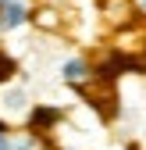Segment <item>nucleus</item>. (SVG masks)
Returning <instances> with one entry per match:
<instances>
[{"label": "nucleus", "instance_id": "20e7f679", "mask_svg": "<svg viewBox=\"0 0 146 150\" xmlns=\"http://www.w3.org/2000/svg\"><path fill=\"white\" fill-rule=\"evenodd\" d=\"M128 4H132V18L146 22V0H128Z\"/></svg>", "mask_w": 146, "mask_h": 150}, {"label": "nucleus", "instance_id": "f257e3e1", "mask_svg": "<svg viewBox=\"0 0 146 150\" xmlns=\"http://www.w3.org/2000/svg\"><path fill=\"white\" fill-rule=\"evenodd\" d=\"M61 79H64L68 86H86L89 79H93V68H89L86 57H68V61L61 64Z\"/></svg>", "mask_w": 146, "mask_h": 150}, {"label": "nucleus", "instance_id": "39448f33", "mask_svg": "<svg viewBox=\"0 0 146 150\" xmlns=\"http://www.w3.org/2000/svg\"><path fill=\"white\" fill-rule=\"evenodd\" d=\"M4 4H11V0H0V7H4Z\"/></svg>", "mask_w": 146, "mask_h": 150}, {"label": "nucleus", "instance_id": "7ed1b4c3", "mask_svg": "<svg viewBox=\"0 0 146 150\" xmlns=\"http://www.w3.org/2000/svg\"><path fill=\"white\" fill-rule=\"evenodd\" d=\"M32 22L39 25V29H57V25H61V22H57V11H53V7H39Z\"/></svg>", "mask_w": 146, "mask_h": 150}, {"label": "nucleus", "instance_id": "f03ea898", "mask_svg": "<svg viewBox=\"0 0 146 150\" xmlns=\"http://www.w3.org/2000/svg\"><path fill=\"white\" fill-rule=\"evenodd\" d=\"M25 22H29V7L22 4V0H11V4L0 7V25H4V29H18Z\"/></svg>", "mask_w": 146, "mask_h": 150}]
</instances>
